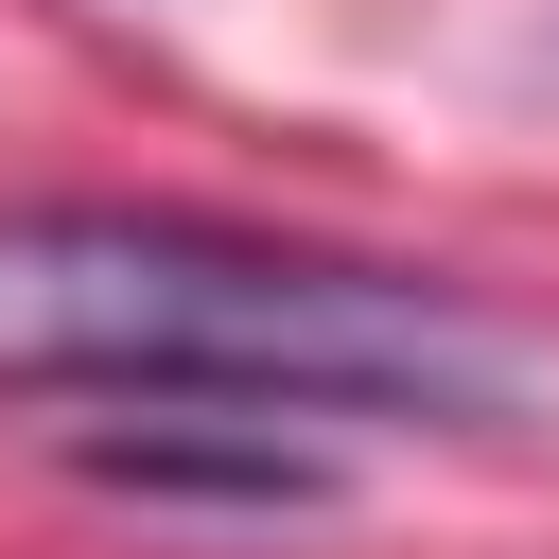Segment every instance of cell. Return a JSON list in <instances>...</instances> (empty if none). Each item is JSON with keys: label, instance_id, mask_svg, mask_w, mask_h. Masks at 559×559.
I'll use <instances>...</instances> for the list:
<instances>
[{"label": "cell", "instance_id": "cell-1", "mask_svg": "<svg viewBox=\"0 0 559 559\" xmlns=\"http://www.w3.org/2000/svg\"><path fill=\"white\" fill-rule=\"evenodd\" d=\"M0 384H122L227 419H489L507 332L437 280L245 245L192 210H0Z\"/></svg>", "mask_w": 559, "mask_h": 559}, {"label": "cell", "instance_id": "cell-2", "mask_svg": "<svg viewBox=\"0 0 559 559\" xmlns=\"http://www.w3.org/2000/svg\"><path fill=\"white\" fill-rule=\"evenodd\" d=\"M87 472L105 489H157V507H332V472L280 454V419H227V402L140 419V437H87Z\"/></svg>", "mask_w": 559, "mask_h": 559}]
</instances>
